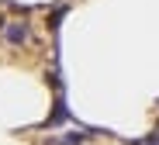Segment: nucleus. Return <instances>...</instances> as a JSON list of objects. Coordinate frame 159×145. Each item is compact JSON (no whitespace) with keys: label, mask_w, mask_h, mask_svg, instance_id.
Returning a JSON list of instances; mask_svg holds the SVG:
<instances>
[{"label":"nucleus","mask_w":159,"mask_h":145,"mask_svg":"<svg viewBox=\"0 0 159 145\" xmlns=\"http://www.w3.org/2000/svg\"><path fill=\"white\" fill-rule=\"evenodd\" d=\"M4 35H7L11 45H24V42H28V24H24V21H14V24L4 28Z\"/></svg>","instance_id":"2"},{"label":"nucleus","mask_w":159,"mask_h":145,"mask_svg":"<svg viewBox=\"0 0 159 145\" xmlns=\"http://www.w3.org/2000/svg\"><path fill=\"white\" fill-rule=\"evenodd\" d=\"M42 145H66V142H62V138H45Z\"/></svg>","instance_id":"3"},{"label":"nucleus","mask_w":159,"mask_h":145,"mask_svg":"<svg viewBox=\"0 0 159 145\" xmlns=\"http://www.w3.org/2000/svg\"><path fill=\"white\" fill-rule=\"evenodd\" d=\"M66 121H69V111H66V100H62V93H56V104H52V114H48L45 128H56V125H66Z\"/></svg>","instance_id":"1"}]
</instances>
